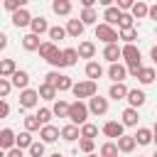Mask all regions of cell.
Listing matches in <instances>:
<instances>
[{
  "mask_svg": "<svg viewBox=\"0 0 157 157\" xmlns=\"http://www.w3.org/2000/svg\"><path fill=\"white\" fill-rule=\"evenodd\" d=\"M71 93L76 96V101L93 98V96H98V83H96V81H91V78H86V81H78V83H74Z\"/></svg>",
  "mask_w": 157,
  "mask_h": 157,
  "instance_id": "obj_1",
  "label": "cell"
},
{
  "mask_svg": "<svg viewBox=\"0 0 157 157\" xmlns=\"http://www.w3.org/2000/svg\"><path fill=\"white\" fill-rule=\"evenodd\" d=\"M96 39H101V42H105V44H118L120 32H115V27H113V25L101 22V25H96Z\"/></svg>",
  "mask_w": 157,
  "mask_h": 157,
  "instance_id": "obj_2",
  "label": "cell"
},
{
  "mask_svg": "<svg viewBox=\"0 0 157 157\" xmlns=\"http://www.w3.org/2000/svg\"><path fill=\"white\" fill-rule=\"evenodd\" d=\"M88 105L83 103V101H74L71 103V110H69V120L74 123V125H83L86 123V118H88Z\"/></svg>",
  "mask_w": 157,
  "mask_h": 157,
  "instance_id": "obj_3",
  "label": "cell"
},
{
  "mask_svg": "<svg viewBox=\"0 0 157 157\" xmlns=\"http://www.w3.org/2000/svg\"><path fill=\"white\" fill-rule=\"evenodd\" d=\"M37 103H39V91H34V88H25V91H20V108H22V110L34 108Z\"/></svg>",
  "mask_w": 157,
  "mask_h": 157,
  "instance_id": "obj_4",
  "label": "cell"
},
{
  "mask_svg": "<svg viewBox=\"0 0 157 157\" xmlns=\"http://www.w3.org/2000/svg\"><path fill=\"white\" fill-rule=\"evenodd\" d=\"M88 110H91L93 115H105V113H108V98H103V96L88 98Z\"/></svg>",
  "mask_w": 157,
  "mask_h": 157,
  "instance_id": "obj_5",
  "label": "cell"
},
{
  "mask_svg": "<svg viewBox=\"0 0 157 157\" xmlns=\"http://www.w3.org/2000/svg\"><path fill=\"white\" fill-rule=\"evenodd\" d=\"M101 130H103V135H105V137H115V140H118V137H123L125 125H123V123H118V120H108V123H103V128H101Z\"/></svg>",
  "mask_w": 157,
  "mask_h": 157,
  "instance_id": "obj_6",
  "label": "cell"
},
{
  "mask_svg": "<svg viewBox=\"0 0 157 157\" xmlns=\"http://www.w3.org/2000/svg\"><path fill=\"white\" fill-rule=\"evenodd\" d=\"M125 76H128V66H123V64H110L108 66V78L113 81V83H120V81H125Z\"/></svg>",
  "mask_w": 157,
  "mask_h": 157,
  "instance_id": "obj_7",
  "label": "cell"
},
{
  "mask_svg": "<svg viewBox=\"0 0 157 157\" xmlns=\"http://www.w3.org/2000/svg\"><path fill=\"white\" fill-rule=\"evenodd\" d=\"M39 137H42V142H47V145H49V142H56V140L61 137V130H59L56 125H52V123H49V125H44V128L39 130Z\"/></svg>",
  "mask_w": 157,
  "mask_h": 157,
  "instance_id": "obj_8",
  "label": "cell"
},
{
  "mask_svg": "<svg viewBox=\"0 0 157 157\" xmlns=\"http://www.w3.org/2000/svg\"><path fill=\"white\" fill-rule=\"evenodd\" d=\"M0 147L7 152V150H12V147H17V135L10 130V128H2L0 130Z\"/></svg>",
  "mask_w": 157,
  "mask_h": 157,
  "instance_id": "obj_9",
  "label": "cell"
},
{
  "mask_svg": "<svg viewBox=\"0 0 157 157\" xmlns=\"http://www.w3.org/2000/svg\"><path fill=\"white\" fill-rule=\"evenodd\" d=\"M32 20H34V17H32L25 7H20L17 12H12V25H15L17 29H20V27H29V25H32Z\"/></svg>",
  "mask_w": 157,
  "mask_h": 157,
  "instance_id": "obj_10",
  "label": "cell"
},
{
  "mask_svg": "<svg viewBox=\"0 0 157 157\" xmlns=\"http://www.w3.org/2000/svg\"><path fill=\"white\" fill-rule=\"evenodd\" d=\"M103 59L110 61V64H115L118 59H123V47H118V44H105V47H103Z\"/></svg>",
  "mask_w": 157,
  "mask_h": 157,
  "instance_id": "obj_11",
  "label": "cell"
},
{
  "mask_svg": "<svg viewBox=\"0 0 157 157\" xmlns=\"http://www.w3.org/2000/svg\"><path fill=\"white\" fill-rule=\"evenodd\" d=\"M128 93H130V88L120 81V83H110V88H108V98H113V101H123V98H128Z\"/></svg>",
  "mask_w": 157,
  "mask_h": 157,
  "instance_id": "obj_12",
  "label": "cell"
},
{
  "mask_svg": "<svg viewBox=\"0 0 157 157\" xmlns=\"http://www.w3.org/2000/svg\"><path fill=\"white\" fill-rule=\"evenodd\" d=\"M103 20H105L108 25H120V20H123V10H120L118 5L105 7V10H103Z\"/></svg>",
  "mask_w": 157,
  "mask_h": 157,
  "instance_id": "obj_13",
  "label": "cell"
},
{
  "mask_svg": "<svg viewBox=\"0 0 157 157\" xmlns=\"http://www.w3.org/2000/svg\"><path fill=\"white\" fill-rule=\"evenodd\" d=\"M22 47H25L27 52H39V47H42V42H39V34H34V32H27V34L22 37Z\"/></svg>",
  "mask_w": 157,
  "mask_h": 157,
  "instance_id": "obj_14",
  "label": "cell"
},
{
  "mask_svg": "<svg viewBox=\"0 0 157 157\" xmlns=\"http://www.w3.org/2000/svg\"><path fill=\"white\" fill-rule=\"evenodd\" d=\"M115 142H118L120 152H125V155H130V152L137 147V140H135V135H123V137H118Z\"/></svg>",
  "mask_w": 157,
  "mask_h": 157,
  "instance_id": "obj_15",
  "label": "cell"
},
{
  "mask_svg": "<svg viewBox=\"0 0 157 157\" xmlns=\"http://www.w3.org/2000/svg\"><path fill=\"white\" fill-rule=\"evenodd\" d=\"M83 29H86V25H83L81 20H69V22H66V34L74 37V39H78V37L83 34Z\"/></svg>",
  "mask_w": 157,
  "mask_h": 157,
  "instance_id": "obj_16",
  "label": "cell"
},
{
  "mask_svg": "<svg viewBox=\"0 0 157 157\" xmlns=\"http://www.w3.org/2000/svg\"><path fill=\"white\" fill-rule=\"evenodd\" d=\"M15 71H17L15 59H2V61H0V78H12Z\"/></svg>",
  "mask_w": 157,
  "mask_h": 157,
  "instance_id": "obj_17",
  "label": "cell"
},
{
  "mask_svg": "<svg viewBox=\"0 0 157 157\" xmlns=\"http://www.w3.org/2000/svg\"><path fill=\"white\" fill-rule=\"evenodd\" d=\"M145 101H147L145 91H140V88H130V93H128V103H130V108H140Z\"/></svg>",
  "mask_w": 157,
  "mask_h": 157,
  "instance_id": "obj_18",
  "label": "cell"
},
{
  "mask_svg": "<svg viewBox=\"0 0 157 157\" xmlns=\"http://www.w3.org/2000/svg\"><path fill=\"white\" fill-rule=\"evenodd\" d=\"M78 137H81V130H78V125L69 123V125H64V128H61V140H66V142H74V140H78Z\"/></svg>",
  "mask_w": 157,
  "mask_h": 157,
  "instance_id": "obj_19",
  "label": "cell"
},
{
  "mask_svg": "<svg viewBox=\"0 0 157 157\" xmlns=\"http://www.w3.org/2000/svg\"><path fill=\"white\" fill-rule=\"evenodd\" d=\"M10 81H12V86H15V88L25 91V88L29 86V74H27V71H20V69H17V71H15V76H12Z\"/></svg>",
  "mask_w": 157,
  "mask_h": 157,
  "instance_id": "obj_20",
  "label": "cell"
},
{
  "mask_svg": "<svg viewBox=\"0 0 157 157\" xmlns=\"http://www.w3.org/2000/svg\"><path fill=\"white\" fill-rule=\"evenodd\" d=\"M137 120H140L137 108H125V110H123V120H120V123H123L125 128H135V125H137Z\"/></svg>",
  "mask_w": 157,
  "mask_h": 157,
  "instance_id": "obj_21",
  "label": "cell"
},
{
  "mask_svg": "<svg viewBox=\"0 0 157 157\" xmlns=\"http://www.w3.org/2000/svg\"><path fill=\"white\" fill-rule=\"evenodd\" d=\"M29 29H32L34 34H44V32H49L52 27H49V22H47V17H42V15H39V17H34V20H32V25H29Z\"/></svg>",
  "mask_w": 157,
  "mask_h": 157,
  "instance_id": "obj_22",
  "label": "cell"
},
{
  "mask_svg": "<svg viewBox=\"0 0 157 157\" xmlns=\"http://www.w3.org/2000/svg\"><path fill=\"white\" fill-rule=\"evenodd\" d=\"M52 110H54V115H56V118H69V110H71V103H66V101H61V98H56V101H54V105H52Z\"/></svg>",
  "mask_w": 157,
  "mask_h": 157,
  "instance_id": "obj_23",
  "label": "cell"
},
{
  "mask_svg": "<svg viewBox=\"0 0 157 157\" xmlns=\"http://www.w3.org/2000/svg\"><path fill=\"white\" fill-rule=\"evenodd\" d=\"M78 56H81V59H93V56H96V44L88 42V39L81 42V44H78Z\"/></svg>",
  "mask_w": 157,
  "mask_h": 157,
  "instance_id": "obj_24",
  "label": "cell"
},
{
  "mask_svg": "<svg viewBox=\"0 0 157 157\" xmlns=\"http://www.w3.org/2000/svg\"><path fill=\"white\" fill-rule=\"evenodd\" d=\"M86 76H88L91 81H98V78L103 76V66H101L98 61H88V64H86Z\"/></svg>",
  "mask_w": 157,
  "mask_h": 157,
  "instance_id": "obj_25",
  "label": "cell"
},
{
  "mask_svg": "<svg viewBox=\"0 0 157 157\" xmlns=\"http://www.w3.org/2000/svg\"><path fill=\"white\" fill-rule=\"evenodd\" d=\"M155 78H157V71H155L152 66H142V69H140V74H137V81H140V83H145V86H147V83H152Z\"/></svg>",
  "mask_w": 157,
  "mask_h": 157,
  "instance_id": "obj_26",
  "label": "cell"
},
{
  "mask_svg": "<svg viewBox=\"0 0 157 157\" xmlns=\"http://www.w3.org/2000/svg\"><path fill=\"white\" fill-rule=\"evenodd\" d=\"M135 140H137V145H150V142L155 140V132H152L150 128H137Z\"/></svg>",
  "mask_w": 157,
  "mask_h": 157,
  "instance_id": "obj_27",
  "label": "cell"
},
{
  "mask_svg": "<svg viewBox=\"0 0 157 157\" xmlns=\"http://www.w3.org/2000/svg\"><path fill=\"white\" fill-rule=\"evenodd\" d=\"M54 15H71V0H52Z\"/></svg>",
  "mask_w": 157,
  "mask_h": 157,
  "instance_id": "obj_28",
  "label": "cell"
},
{
  "mask_svg": "<svg viewBox=\"0 0 157 157\" xmlns=\"http://www.w3.org/2000/svg\"><path fill=\"white\" fill-rule=\"evenodd\" d=\"M132 17L135 20H142V17H147L150 15V7H147V2H142V0H135V5H132Z\"/></svg>",
  "mask_w": 157,
  "mask_h": 157,
  "instance_id": "obj_29",
  "label": "cell"
},
{
  "mask_svg": "<svg viewBox=\"0 0 157 157\" xmlns=\"http://www.w3.org/2000/svg\"><path fill=\"white\" fill-rule=\"evenodd\" d=\"M78 20H81L83 25H96V22H98V12H96L93 7H83L81 15H78Z\"/></svg>",
  "mask_w": 157,
  "mask_h": 157,
  "instance_id": "obj_30",
  "label": "cell"
},
{
  "mask_svg": "<svg viewBox=\"0 0 157 157\" xmlns=\"http://www.w3.org/2000/svg\"><path fill=\"white\" fill-rule=\"evenodd\" d=\"M37 91H39V98H44V101H56V93H59V91H56L54 86H49V83H42Z\"/></svg>",
  "mask_w": 157,
  "mask_h": 157,
  "instance_id": "obj_31",
  "label": "cell"
},
{
  "mask_svg": "<svg viewBox=\"0 0 157 157\" xmlns=\"http://www.w3.org/2000/svg\"><path fill=\"white\" fill-rule=\"evenodd\" d=\"M118 152H120V147H118V142H103L101 145V157H118Z\"/></svg>",
  "mask_w": 157,
  "mask_h": 157,
  "instance_id": "obj_32",
  "label": "cell"
},
{
  "mask_svg": "<svg viewBox=\"0 0 157 157\" xmlns=\"http://www.w3.org/2000/svg\"><path fill=\"white\" fill-rule=\"evenodd\" d=\"M120 39H123L125 44H132V42L137 39V29H135V27H123V29H120Z\"/></svg>",
  "mask_w": 157,
  "mask_h": 157,
  "instance_id": "obj_33",
  "label": "cell"
},
{
  "mask_svg": "<svg viewBox=\"0 0 157 157\" xmlns=\"http://www.w3.org/2000/svg\"><path fill=\"white\" fill-rule=\"evenodd\" d=\"M56 49H59V47H56L54 42H42V47H39V56H42V59L47 61V59H49V56H52V54H54Z\"/></svg>",
  "mask_w": 157,
  "mask_h": 157,
  "instance_id": "obj_34",
  "label": "cell"
},
{
  "mask_svg": "<svg viewBox=\"0 0 157 157\" xmlns=\"http://www.w3.org/2000/svg\"><path fill=\"white\" fill-rule=\"evenodd\" d=\"M64 52V61H66V66H74L81 56H78V49H74V47H69V49H61Z\"/></svg>",
  "mask_w": 157,
  "mask_h": 157,
  "instance_id": "obj_35",
  "label": "cell"
},
{
  "mask_svg": "<svg viewBox=\"0 0 157 157\" xmlns=\"http://www.w3.org/2000/svg\"><path fill=\"white\" fill-rule=\"evenodd\" d=\"M44 125H42V120L37 118V115H27L25 118V130H29V132H34V130H42Z\"/></svg>",
  "mask_w": 157,
  "mask_h": 157,
  "instance_id": "obj_36",
  "label": "cell"
},
{
  "mask_svg": "<svg viewBox=\"0 0 157 157\" xmlns=\"http://www.w3.org/2000/svg\"><path fill=\"white\" fill-rule=\"evenodd\" d=\"M32 142H34V140H32V132H29V130H25V132H20V135H17V147H22V150L27 147V150H29V147H32Z\"/></svg>",
  "mask_w": 157,
  "mask_h": 157,
  "instance_id": "obj_37",
  "label": "cell"
},
{
  "mask_svg": "<svg viewBox=\"0 0 157 157\" xmlns=\"http://www.w3.org/2000/svg\"><path fill=\"white\" fill-rule=\"evenodd\" d=\"M98 135V125H93V123H83L81 125V137H96Z\"/></svg>",
  "mask_w": 157,
  "mask_h": 157,
  "instance_id": "obj_38",
  "label": "cell"
},
{
  "mask_svg": "<svg viewBox=\"0 0 157 157\" xmlns=\"http://www.w3.org/2000/svg\"><path fill=\"white\" fill-rule=\"evenodd\" d=\"M93 147H96V142H93L91 137H81V140H78V150H81L83 155H93Z\"/></svg>",
  "mask_w": 157,
  "mask_h": 157,
  "instance_id": "obj_39",
  "label": "cell"
},
{
  "mask_svg": "<svg viewBox=\"0 0 157 157\" xmlns=\"http://www.w3.org/2000/svg\"><path fill=\"white\" fill-rule=\"evenodd\" d=\"M47 34H49V39H52V42H59V39H64V37H66V27H59V25H56V27H52Z\"/></svg>",
  "mask_w": 157,
  "mask_h": 157,
  "instance_id": "obj_40",
  "label": "cell"
},
{
  "mask_svg": "<svg viewBox=\"0 0 157 157\" xmlns=\"http://www.w3.org/2000/svg\"><path fill=\"white\" fill-rule=\"evenodd\" d=\"M71 88H74L71 76H64V74H61V76H59V83H56V91L61 93V91H71Z\"/></svg>",
  "mask_w": 157,
  "mask_h": 157,
  "instance_id": "obj_41",
  "label": "cell"
},
{
  "mask_svg": "<svg viewBox=\"0 0 157 157\" xmlns=\"http://www.w3.org/2000/svg\"><path fill=\"white\" fill-rule=\"evenodd\" d=\"M47 61H49L52 66H59V69H61V66H66V61H64V52H59V49H56V52H54Z\"/></svg>",
  "mask_w": 157,
  "mask_h": 157,
  "instance_id": "obj_42",
  "label": "cell"
},
{
  "mask_svg": "<svg viewBox=\"0 0 157 157\" xmlns=\"http://www.w3.org/2000/svg\"><path fill=\"white\" fill-rule=\"evenodd\" d=\"M44 145L47 142H32V147H29V157H44Z\"/></svg>",
  "mask_w": 157,
  "mask_h": 157,
  "instance_id": "obj_43",
  "label": "cell"
},
{
  "mask_svg": "<svg viewBox=\"0 0 157 157\" xmlns=\"http://www.w3.org/2000/svg\"><path fill=\"white\" fill-rule=\"evenodd\" d=\"M12 91V81L10 78H0V98H7Z\"/></svg>",
  "mask_w": 157,
  "mask_h": 157,
  "instance_id": "obj_44",
  "label": "cell"
},
{
  "mask_svg": "<svg viewBox=\"0 0 157 157\" xmlns=\"http://www.w3.org/2000/svg\"><path fill=\"white\" fill-rule=\"evenodd\" d=\"M52 115H54V110H52V108H39V113H37V118L42 120V125H49Z\"/></svg>",
  "mask_w": 157,
  "mask_h": 157,
  "instance_id": "obj_45",
  "label": "cell"
},
{
  "mask_svg": "<svg viewBox=\"0 0 157 157\" xmlns=\"http://www.w3.org/2000/svg\"><path fill=\"white\" fill-rule=\"evenodd\" d=\"M59 76H61L59 71H49V74L44 76V83H49V86H54V88H56V83H59Z\"/></svg>",
  "mask_w": 157,
  "mask_h": 157,
  "instance_id": "obj_46",
  "label": "cell"
},
{
  "mask_svg": "<svg viewBox=\"0 0 157 157\" xmlns=\"http://www.w3.org/2000/svg\"><path fill=\"white\" fill-rule=\"evenodd\" d=\"M2 7H5L7 12H17L22 5H20V0H2Z\"/></svg>",
  "mask_w": 157,
  "mask_h": 157,
  "instance_id": "obj_47",
  "label": "cell"
},
{
  "mask_svg": "<svg viewBox=\"0 0 157 157\" xmlns=\"http://www.w3.org/2000/svg\"><path fill=\"white\" fill-rule=\"evenodd\" d=\"M132 22H135L132 12H123V20H120V29H123V27H132Z\"/></svg>",
  "mask_w": 157,
  "mask_h": 157,
  "instance_id": "obj_48",
  "label": "cell"
},
{
  "mask_svg": "<svg viewBox=\"0 0 157 157\" xmlns=\"http://www.w3.org/2000/svg\"><path fill=\"white\" fill-rule=\"evenodd\" d=\"M115 5H118L123 12H130V10H132V5H135V0H115Z\"/></svg>",
  "mask_w": 157,
  "mask_h": 157,
  "instance_id": "obj_49",
  "label": "cell"
},
{
  "mask_svg": "<svg viewBox=\"0 0 157 157\" xmlns=\"http://www.w3.org/2000/svg\"><path fill=\"white\" fill-rule=\"evenodd\" d=\"M10 115V105H7V101L2 98V103H0V118H7Z\"/></svg>",
  "mask_w": 157,
  "mask_h": 157,
  "instance_id": "obj_50",
  "label": "cell"
},
{
  "mask_svg": "<svg viewBox=\"0 0 157 157\" xmlns=\"http://www.w3.org/2000/svg\"><path fill=\"white\" fill-rule=\"evenodd\" d=\"M5 157H25V155H22V147H12L5 152Z\"/></svg>",
  "mask_w": 157,
  "mask_h": 157,
  "instance_id": "obj_51",
  "label": "cell"
},
{
  "mask_svg": "<svg viewBox=\"0 0 157 157\" xmlns=\"http://www.w3.org/2000/svg\"><path fill=\"white\" fill-rule=\"evenodd\" d=\"M147 17H150V20H155V22H157V5H152V7H150V15H147Z\"/></svg>",
  "mask_w": 157,
  "mask_h": 157,
  "instance_id": "obj_52",
  "label": "cell"
},
{
  "mask_svg": "<svg viewBox=\"0 0 157 157\" xmlns=\"http://www.w3.org/2000/svg\"><path fill=\"white\" fill-rule=\"evenodd\" d=\"M150 56H152V61H155V64H157V44H155V47H152V49H150Z\"/></svg>",
  "mask_w": 157,
  "mask_h": 157,
  "instance_id": "obj_53",
  "label": "cell"
},
{
  "mask_svg": "<svg viewBox=\"0 0 157 157\" xmlns=\"http://www.w3.org/2000/svg\"><path fill=\"white\" fill-rule=\"evenodd\" d=\"M5 47H7V37H5V34H0V49H5Z\"/></svg>",
  "mask_w": 157,
  "mask_h": 157,
  "instance_id": "obj_54",
  "label": "cell"
},
{
  "mask_svg": "<svg viewBox=\"0 0 157 157\" xmlns=\"http://www.w3.org/2000/svg\"><path fill=\"white\" fill-rule=\"evenodd\" d=\"M98 2H101L103 7H113V2H115V0H98Z\"/></svg>",
  "mask_w": 157,
  "mask_h": 157,
  "instance_id": "obj_55",
  "label": "cell"
},
{
  "mask_svg": "<svg viewBox=\"0 0 157 157\" xmlns=\"http://www.w3.org/2000/svg\"><path fill=\"white\" fill-rule=\"evenodd\" d=\"M93 2H98V0H81V5H83V7H93Z\"/></svg>",
  "mask_w": 157,
  "mask_h": 157,
  "instance_id": "obj_56",
  "label": "cell"
},
{
  "mask_svg": "<svg viewBox=\"0 0 157 157\" xmlns=\"http://www.w3.org/2000/svg\"><path fill=\"white\" fill-rule=\"evenodd\" d=\"M49 157H64V155H61V152H54V155H49Z\"/></svg>",
  "mask_w": 157,
  "mask_h": 157,
  "instance_id": "obj_57",
  "label": "cell"
},
{
  "mask_svg": "<svg viewBox=\"0 0 157 157\" xmlns=\"http://www.w3.org/2000/svg\"><path fill=\"white\" fill-rule=\"evenodd\" d=\"M27 2H29V0H20V5H22V7H25V5H27Z\"/></svg>",
  "mask_w": 157,
  "mask_h": 157,
  "instance_id": "obj_58",
  "label": "cell"
},
{
  "mask_svg": "<svg viewBox=\"0 0 157 157\" xmlns=\"http://www.w3.org/2000/svg\"><path fill=\"white\" fill-rule=\"evenodd\" d=\"M152 132H157V123H155V128H152Z\"/></svg>",
  "mask_w": 157,
  "mask_h": 157,
  "instance_id": "obj_59",
  "label": "cell"
},
{
  "mask_svg": "<svg viewBox=\"0 0 157 157\" xmlns=\"http://www.w3.org/2000/svg\"><path fill=\"white\" fill-rule=\"evenodd\" d=\"M152 142H155V145H157V132H155V140H152Z\"/></svg>",
  "mask_w": 157,
  "mask_h": 157,
  "instance_id": "obj_60",
  "label": "cell"
},
{
  "mask_svg": "<svg viewBox=\"0 0 157 157\" xmlns=\"http://www.w3.org/2000/svg\"><path fill=\"white\" fill-rule=\"evenodd\" d=\"M86 157H101V155H86Z\"/></svg>",
  "mask_w": 157,
  "mask_h": 157,
  "instance_id": "obj_61",
  "label": "cell"
},
{
  "mask_svg": "<svg viewBox=\"0 0 157 157\" xmlns=\"http://www.w3.org/2000/svg\"><path fill=\"white\" fill-rule=\"evenodd\" d=\"M152 157H157V152H155V155H152Z\"/></svg>",
  "mask_w": 157,
  "mask_h": 157,
  "instance_id": "obj_62",
  "label": "cell"
},
{
  "mask_svg": "<svg viewBox=\"0 0 157 157\" xmlns=\"http://www.w3.org/2000/svg\"><path fill=\"white\" fill-rule=\"evenodd\" d=\"M155 34H157V29H155Z\"/></svg>",
  "mask_w": 157,
  "mask_h": 157,
  "instance_id": "obj_63",
  "label": "cell"
},
{
  "mask_svg": "<svg viewBox=\"0 0 157 157\" xmlns=\"http://www.w3.org/2000/svg\"><path fill=\"white\" fill-rule=\"evenodd\" d=\"M142 2H145V0H142Z\"/></svg>",
  "mask_w": 157,
  "mask_h": 157,
  "instance_id": "obj_64",
  "label": "cell"
}]
</instances>
